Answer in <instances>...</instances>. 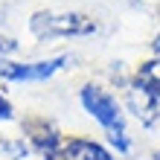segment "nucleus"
Instances as JSON below:
<instances>
[{"instance_id":"obj_1","label":"nucleus","mask_w":160,"mask_h":160,"mask_svg":"<svg viewBox=\"0 0 160 160\" xmlns=\"http://www.w3.org/2000/svg\"><path fill=\"white\" fill-rule=\"evenodd\" d=\"M79 102L84 108V114H88L102 131H119L128 125V114H125V105L111 93L108 88H102V84H82L79 90Z\"/></svg>"},{"instance_id":"obj_2","label":"nucleus","mask_w":160,"mask_h":160,"mask_svg":"<svg viewBox=\"0 0 160 160\" xmlns=\"http://www.w3.org/2000/svg\"><path fill=\"white\" fill-rule=\"evenodd\" d=\"M29 29L35 38L41 41H52V38H84V35L96 32V21L79 12H35L29 18Z\"/></svg>"},{"instance_id":"obj_3","label":"nucleus","mask_w":160,"mask_h":160,"mask_svg":"<svg viewBox=\"0 0 160 160\" xmlns=\"http://www.w3.org/2000/svg\"><path fill=\"white\" fill-rule=\"evenodd\" d=\"M64 64H70V55H55L41 61H9L0 58V79L3 82H47L52 79Z\"/></svg>"},{"instance_id":"obj_4","label":"nucleus","mask_w":160,"mask_h":160,"mask_svg":"<svg viewBox=\"0 0 160 160\" xmlns=\"http://www.w3.org/2000/svg\"><path fill=\"white\" fill-rule=\"evenodd\" d=\"M21 128H23V137H26L29 152H35L38 157L61 154L67 137L58 131V125H55L52 119H47V117H26L21 122Z\"/></svg>"},{"instance_id":"obj_5","label":"nucleus","mask_w":160,"mask_h":160,"mask_svg":"<svg viewBox=\"0 0 160 160\" xmlns=\"http://www.w3.org/2000/svg\"><path fill=\"white\" fill-rule=\"evenodd\" d=\"M61 157L64 160H117V154L111 152L105 143L93 137H67L64 140V148H61Z\"/></svg>"},{"instance_id":"obj_6","label":"nucleus","mask_w":160,"mask_h":160,"mask_svg":"<svg viewBox=\"0 0 160 160\" xmlns=\"http://www.w3.org/2000/svg\"><path fill=\"white\" fill-rule=\"evenodd\" d=\"M128 88H134L137 93L160 102V55H152V58H146L134 70V76H131Z\"/></svg>"},{"instance_id":"obj_7","label":"nucleus","mask_w":160,"mask_h":160,"mask_svg":"<svg viewBox=\"0 0 160 160\" xmlns=\"http://www.w3.org/2000/svg\"><path fill=\"white\" fill-rule=\"evenodd\" d=\"M26 157H29V146L23 140H15V137L0 140V160H26Z\"/></svg>"},{"instance_id":"obj_8","label":"nucleus","mask_w":160,"mask_h":160,"mask_svg":"<svg viewBox=\"0 0 160 160\" xmlns=\"http://www.w3.org/2000/svg\"><path fill=\"white\" fill-rule=\"evenodd\" d=\"M105 140H108V148L117 152V157H125V154H131V148H134V140L128 137V128L105 131Z\"/></svg>"},{"instance_id":"obj_9","label":"nucleus","mask_w":160,"mask_h":160,"mask_svg":"<svg viewBox=\"0 0 160 160\" xmlns=\"http://www.w3.org/2000/svg\"><path fill=\"white\" fill-rule=\"evenodd\" d=\"M0 122H15V105L3 93H0Z\"/></svg>"},{"instance_id":"obj_10","label":"nucleus","mask_w":160,"mask_h":160,"mask_svg":"<svg viewBox=\"0 0 160 160\" xmlns=\"http://www.w3.org/2000/svg\"><path fill=\"white\" fill-rule=\"evenodd\" d=\"M15 52H18V41H15V38H6V35H0V58L15 55Z\"/></svg>"},{"instance_id":"obj_11","label":"nucleus","mask_w":160,"mask_h":160,"mask_svg":"<svg viewBox=\"0 0 160 160\" xmlns=\"http://www.w3.org/2000/svg\"><path fill=\"white\" fill-rule=\"evenodd\" d=\"M152 55H160V35L152 41Z\"/></svg>"},{"instance_id":"obj_12","label":"nucleus","mask_w":160,"mask_h":160,"mask_svg":"<svg viewBox=\"0 0 160 160\" xmlns=\"http://www.w3.org/2000/svg\"><path fill=\"white\" fill-rule=\"evenodd\" d=\"M41 160H64L61 154H50V157H41Z\"/></svg>"},{"instance_id":"obj_13","label":"nucleus","mask_w":160,"mask_h":160,"mask_svg":"<svg viewBox=\"0 0 160 160\" xmlns=\"http://www.w3.org/2000/svg\"><path fill=\"white\" fill-rule=\"evenodd\" d=\"M152 160H160V148H154V152H152Z\"/></svg>"}]
</instances>
